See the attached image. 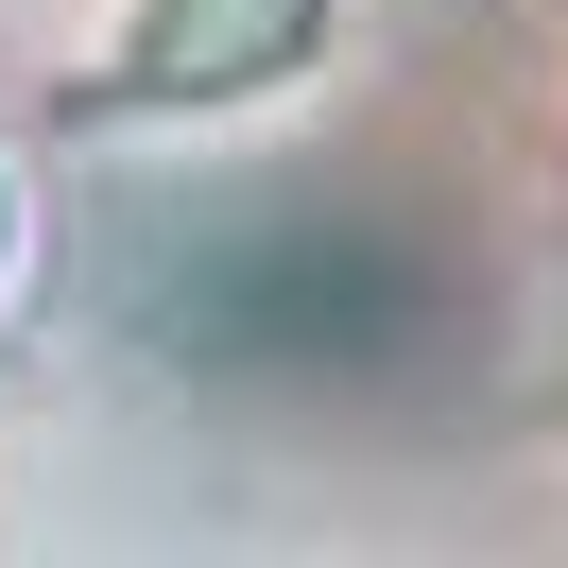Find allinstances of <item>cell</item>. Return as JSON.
Listing matches in <instances>:
<instances>
[{
    "label": "cell",
    "mask_w": 568,
    "mask_h": 568,
    "mask_svg": "<svg viewBox=\"0 0 568 568\" xmlns=\"http://www.w3.org/2000/svg\"><path fill=\"white\" fill-rule=\"evenodd\" d=\"M327 36V0H139V36H121V87L155 104H242V87H293Z\"/></svg>",
    "instance_id": "cell-1"
},
{
    "label": "cell",
    "mask_w": 568,
    "mask_h": 568,
    "mask_svg": "<svg viewBox=\"0 0 568 568\" xmlns=\"http://www.w3.org/2000/svg\"><path fill=\"white\" fill-rule=\"evenodd\" d=\"M0 242H18V207H0Z\"/></svg>",
    "instance_id": "cell-2"
}]
</instances>
